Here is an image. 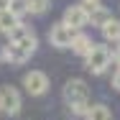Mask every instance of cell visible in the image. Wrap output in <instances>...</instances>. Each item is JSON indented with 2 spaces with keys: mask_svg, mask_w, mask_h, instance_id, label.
Segmentation results:
<instances>
[{
  "mask_svg": "<svg viewBox=\"0 0 120 120\" xmlns=\"http://www.w3.org/2000/svg\"><path fill=\"white\" fill-rule=\"evenodd\" d=\"M64 100L74 115H84L90 107V87L84 79H69L64 84Z\"/></svg>",
  "mask_w": 120,
  "mask_h": 120,
  "instance_id": "6da1fadb",
  "label": "cell"
},
{
  "mask_svg": "<svg viewBox=\"0 0 120 120\" xmlns=\"http://www.w3.org/2000/svg\"><path fill=\"white\" fill-rule=\"evenodd\" d=\"M8 36H10V44H13L15 49H21L26 56L31 59V54H33V51H36V46H38V38H36V33H33L31 28H26V26L18 23L13 31H10V33H8Z\"/></svg>",
  "mask_w": 120,
  "mask_h": 120,
  "instance_id": "7a4b0ae2",
  "label": "cell"
},
{
  "mask_svg": "<svg viewBox=\"0 0 120 120\" xmlns=\"http://www.w3.org/2000/svg\"><path fill=\"white\" fill-rule=\"evenodd\" d=\"M84 59H87V69H90L92 74H105V72H107V67H110V61H112V54H110V49H107V46L95 44L92 51H90Z\"/></svg>",
  "mask_w": 120,
  "mask_h": 120,
  "instance_id": "3957f363",
  "label": "cell"
},
{
  "mask_svg": "<svg viewBox=\"0 0 120 120\" xmlns=\"http://www.w3.org/2000/svg\"><path fill=\"white\" fill-rule=\"evenodd\" d=\"M0 110L5 115H18L21 112V95H18L15 87H10V84L0 87Z\"/></svg>",
  "mask_w": 120,
  "mask_h": 120,
  "instance_id": "277c9868",
  "label": "cell"
},
{
  "mask_svg": "<svg viewBox=\"0 0 120 120\" xmlns=\"http://www.w3.org/2000/svg\"><path fill=\"white\" fill-rule=\"evenodd\" d=\"M23 87H26L28 95L38 97V95H44V92L49 90V77L44 72H38V69H33V72H28L23 77Z\"/></svg>",
  "mask_w": 120,
  "mask_h": 120,
  "instance_id": "5b68a950",
  "label": "cell"
},
{
  "mask_svg": "<svg viewBox=\"0 0 120 120\" xmlns=\"http://www.w3.org/2000/svg\"><path fill=\"white\" fill-rule=\"evenodd\" d=\"M72 38H74V31L64 23H54L51 31H49V44L54 49H69Z\"/></svg>",
  "mask_w": 120,
  "mask_h": 120,
  "instance_id": "8992f818",
  "label": "cell"
},
{
  "mask_svg": "<svg viewBox=\"0 0 120 120\" xmlns=\"http://www.w3.org/2000/svg\"><path fill=\"white\" fill-rule=\"evenodd\" d=\"M64 26H69L74 33L79 31V28H84V26H90L87 23V10L82 8V5H69L67 10H64V21H61Z\"/></svg>",
  "mask_w": 120,
  "mask_h": 120,
  "instance_id": "52a82bcc",
  "label": "cell"
},
{
  "mask_svg": "<svg viewBox=\"0 0 120 120\" xmlns=\"http://www.w3.org/2000/svg\"><path fill=\"white\" fill-rule=\"evenodd\" d=\"M0 61H3V64H13V67H18V64H26V61H28V56H26L21 49H15L13 44H8V46L0 49Z\"/></svg>",
  "mask_w": 120,
  "mask_h": 120,
  "instance_id": "ba28073f",
  "label": "cell"
},
{
  "mask_svg": "<svg viewBox=\"0 0 120 120\" xmlns=\"http://www.w3.org/2000/svg\"><path fill=\"white\" fill-rule=\"evenodd\" d=\"M92 46H95V41H92L87 33H74L72 44H69V49H72L77 56H87V54L92 51Z\"/></svg>",
  "mask_w": 120,
  "mask_h": 120,
  "instance_id": "9c48e42d",
  "label": "cell"
},
{
  "mask_svg": "<svg viewBox=\"0 0 120 120\" xmlns=\"http://www.w3.org/2000/svg\"><path fill=\"white\" fill-rule=\"evenodd\" d=\"M100 31H102V38H105L107 44H120V21L110 18Z\"/></svg>",
  "mask_w": 120,
  "mask_h": 120,
  "instance_id": "30bf717a",
  "label": "cell"
},
{
  "mask_svg": "<svg viewBox=\"0 0 120 120\" xmlns=\"http://www.w3.org/2000/svg\"><path fill=\"white\" fill-rule=\"evenodd\" d=\"M110 18H112V15H110V10H107L105 5H100V8H95V10H90V13H87V23L97 26V28H102Z\"/></svg>",
  "mask_w": 120,
  "mask_h": 120,
  "instance_id": "8fae6325",
  "label": "cell"
},
{
  "mask_svg": "<svg viewBox=\"0 0 120 120\" xmlns=\"http://www.w3.org/2000/svg\"><path fill=\"white\" fill-rule=\"evenodd\" d=\"M84 118H87V120H110L112 115H110V107H107V105L97 102V105H90V107H87Z\"/></svg>",
  "mask_w": 120,
  "mask_h": 120,
  "instance_id": "7c38bea8",
  "label": "cell"
},
{
  "mask_svg": "<svg viewBox=\"0 0 120 120\" xmlns=\"http://www.w3.org/2000/svg\"><path fill=\"white\" fill-rule=\"evenodd\" d=\"M8 13L13 15V18H23L26 13H28V0H10V5H8Z\"/></svg>",
  "mask_w": 120,
  "mask_h": 120,
  "instance_id": "4fadbf2b",
  "label": "cell"
},
{
  "mask_svg": "<svg viewBox=\"0 0 120 120\" xmlns=\"http://www.w3.org/2000/svg\"><path fill=\"white\" fill-rule=\"evenodd\" d=\"M15 26H18V18H13L8 10H3V13H0V31H3V33H10Z\"/></svg>",
  "mask_w": 120,
  "mask_h": 120,
  "instance_id": "5bb4252c",
  "label": "cell"
},
{
  "mask_svg": "<svg viewBox=\"0 0 120 120\" xmlns=\"http://www.w3.org/2000/svg\"><path fill=\"white\" fill-rule=\"evenodd\" d=\"M46 10H49V0H28V13L44 15Z\"/></svg>",
  "mask_w": 120,
  "mask_h": 120,
  "instance_id": "9a60e30c",
  "label": "cell"
},
{
  "mask_svg": "<svg viewBox=\"0 0 120 120\" xmlns=\"http://www.w3.org/2000/svg\"><path fill=\"white\" fill-rule=\"evenodd\" d=\"M79 5H82V8H84V10L90 13V10H95V8H100L102 3H100V0H79Z\"/></svg>",
  "mask_w": 120,
  "mask_h": 120,
  "instance_id": "2e32d148",
  "label": "cell"
},
{
  "mask_svg": "<svg viewBox=\"0 0 120 120\" xmlns=\"http://www.w3.org/2000/svg\"><path fill=\"white\" fill-rule=\"evenodd\" d=\"M112 87H115V90H120V69L115 72V77H112Z\"/></svg>",
  "mask_w": 120,
  "mask_h": 120,
  "instance_id": "e0dca14e",
  "label": "cell"
},
{
  "mask_svg": "<svg viewBox=\"0 0 120 120\" xmlns=\"http://www.w3.org/2000/svg\"><path fill=\"white\" fill-rule=\"evenodd\" d=\"M110 54H112V59H115V61H118V67H120V46L115 49V51H110Z\"/></svg>",
  "mask_w": 120,
  "mask_h": 120,
  "instance_id": "ac0fdd59",
  "label": "cell"
},
{
  "mask_svg": "<svg viewBox=\"0 0 120 120\" xmlns=\"http://www.w3.org/2000/svg\"><path fill=\"white\" fill-rule=\"evenodd\" d=\"M8 5H10V0H0V13H3V10H8Z\"/></svg>",
  "mask_w": 120,
  "mask_h": 120,
  "instance_id": "d6986e66",
  "label": "cell"
}]
</instances>
